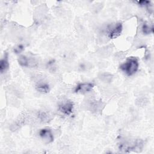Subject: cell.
Wrapping results in <instances>:
<instances>
[{
  "label": "cell",
  "instance_id": "6da1fadb",
  "mask_svg": "<svg viewBox=\"0 0 154 154\" xmlns=\"http://www.w3.org/2000/svg\"><path fill=\"white\" fill-rule=\"evenodd\" d=\"M120 69L128 76L134 75L138 69V62L135 58H129L120 66Z\"/></svg>",
  "mask_w": 154,
  "mask_h": 154
},
{
  "label": "cell",
  "instance_id": "7a4b0ae2",
  "mask_svg": "<svg viewBox=\"0 0 154 154\" xmlns=\"http://www.w3.org/2000/svg\"><path fill=\"white\" fill-rule=\"evenodd\" d=\"M143 141L141 140H135L132 141H128L123 143L120 144L119 149L123 150L125 152L129 151H135L136 150H140L143 147Z\"/></svg>",
  "mask_w": 154,
  "mask_h": 154
},
{
  "label": "cell",
  "instance_id": "3957f363",
  "mask_svg": "<svg viewBox=\"0 0 154 154\" xmlns=\"http://www.w3.org/2000/svg\"><path fill=\"white\" fill-rule=\"evenodd\" d=\"M123 26L121 23H117L114 25H111L108 29V36L109 38H116L119 36L122 31Z\"/></svg>",
  "mask_w": 154,
  "mask_h": 154
},
{
  "label": "cell",
  "instance_id": "277c9868",
  "mask_svg": "<svg viewBox=\"0 0 154 154\" xmlns=\"http://www.w3.org/2000/svg\"><path fill=\"white\" fill-rule=\"evenodd\" d=\"M39 136L46 143H50L54 140V135L50 129L43 128L39 131Z\"/></svg>",
  "mask_w": 154,
  "mask_h": 154
},
{
  "label": "cell",
  "instance_id": "5b68a950",
  "mask_svg": "<svg viewBox=\"0 0 154 154\" xmlns=\"http://www.w3.org/2000/svg\"><path fill=\"white\" fill-rule=\"evenodd\" d=\"M73 109V103L70 101L65 102L59 105V110L63 114L66 116L70 115Z\"/></svg>",
  "mask_w": 154,
  "mask_h": 154
},
{
  "label": "cell",
  "instance_id": "8992f818",
  "mask_svg": "<svg viewBox=\"0 0 154 154\" xmlns=\"http://www.w3.org/2000/svg\"><path fill=\"white\" fill-rule=\"evenodd\" d=\"M94 85L90 82H84L79 84L75 88V91L79 93H85L89 92L93 88Z\"/></svg>",
  "mask_w": 154,
  "mask_h": 154
},
{
  "label": "cell",
  "instance_id": "52a82bcc",
  "mask_svg": "<svg viewBox=\"0 0 154 154\" xmlns=\"http://www.w3.org/2000/svg\"><path fill=\"white\" fill-rule=\"evenodd\" d=\"M9 67V64H8V56L7 54H6L4 55V57L1 59V62H0V71L1 73H4L5 72Z\"/></svg>",
  "mask_w": 154,
  "mask_h": 154
},
{
  "label": "cell",
  "instance_id": "ba28073f",
  "mask_svg": "<svg viewBox=\"0 0 154 154\" xmlns=\"http://www.w3.org/2000/svg\"><path fill=\"white\" fill-rule=\"evenodd\" d=\"M37 90L42 93H47L49 91V85L46 83H38L36 85Z\"/></svg>",
  "mask_w": 154,
  "mask_h": 154
},
{
  "label": "cell",
  "instance_id": "9c48e42d",
  "mask_svg": "<svg viewBox=\"0 0 154 154\" xmlns=\"http://www.w3.org/2000/svg\"><path fill=\"white\" fill-rule=\"evenodd\" d=\"M19 64L23 67H28L30 66V61L28 58L25 55H20L18 58Z\"/></svg>",
  "mask_w": 154,
  "mask_h": 154
},
{
  "label": "cell",
  "instance_id": "30bf717a",
  "mask_svg": "<svg viewBox=\"0 0 154 154\" xmlns=\"http://www.w3.org/2000/svg\"><path fill=\"white\" fill-rule=\"evenodd\" d=\"M153 28L152 26H150L146 23H143V25H142V32L144 34H149L153 32Z\"/></svg>",
  "mask_w": 154,
  "mask_h": 154
},
{
  "label": "cell",
  "instance_id": "8fae6325",
  "mask_svg": "<svg viewBox=\"0 0 154 154\" xmlns=\"http://www.w3.org/2000/svg\"><path fill=\"white\" fill-rule=\"evenodd\" d=\"M38 117L43 122H48L50 119V116L48 113L45 112H40Z\"/></svg>",
  "mask_w": 154,
  "mask_h": 154
},
{
  "label": "cell",
  "instance_id": "7c38bea8",
  "mask_svg": "<svg viewBox=\"0 0 154 154\" xmlns=\"http://www.w3.org/2000/svg\"><path fill=\"white\" fill-rule=\"evenodd\" d=\"M23 49H24L23 46L22 45H19L14 48V52L16 54H19V53L21 52L23 50Z\"/></svg>",
  "mask_w": 154,
  "mask_h": 154
},
{
  "label": "cell",
  "instance_id": "4fadbf2b",
  "mask_svg": "<svg viewBox=\"0 0 154 154\" xmlns=\"http://www.w3.org/2000/svg\"><path fill=\"white\" fill-rule=\"evenodd\" d=\"M137 3L140 6H147L150 4V2L148 1H138Z\"/></svg>",
  "mask_w": 154,
  "mask_h": 154
}]
</instances>
